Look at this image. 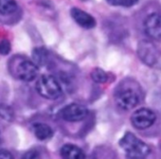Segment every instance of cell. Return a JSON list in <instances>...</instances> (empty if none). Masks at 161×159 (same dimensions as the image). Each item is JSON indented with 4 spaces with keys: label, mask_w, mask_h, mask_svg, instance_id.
I'll use <instances>...</instances> for the list:
<instances>
[{
    "label": "cell",
    "mask_w": 161,
    "mask_h": 159,
    "mask_svg": "<svg viewBox=\"0 0 161 159\" xmlns=\"http://www.w3.org/2000/svg\"><path fill=\"white\" fill-rule=\"evenodd\" d=\"M9 70L12 76L24 82H31L38 76V66L35 63L23 56H14L9 62Z\"/></svg>",
    "instance_id": "6da1fadb"
},
{
    "label": "cell",
    "mask_w": 161,
    "mask_h": 159,
    "mask_svg": "<svg viewBox=\"0 0 161 159\" xmlns=\"http://www.w3.org/2000/svg\"><path fill=\"white\" fill-rule=\"evenodd\" d=\"M119 145L130 157H145L150 152V148L148 145H146L132 133H126L120 139Z\"/></svg>",
    "instance_id": "7a4b0ae2"
},
{
    "label": "cell",
    "mask_w": 161,
    "mask_h": 159,
    "mask_svg": "<svg viewBox=\"0 0 161 159\" xmlns=\"http://www.w3.org/2000/svg\"><path fill=\"white\" fill-rule=\"evenodd\" d=\"M36 90L43 98L47 100H56L62 95L60 84L50 75H43L38 79Z\"/></svg>",
    "instance_id": "3957f363"
},
{
    "label": "cell",
    "mask_w": 161,
    "mask_h": 159,
    "mask_svg": "<svg viewBox=\"0 0 161 159\" xmlns=\"http://www.w3.org/2000/svg\"><path fill=\"white\" fill-rule=\"evenodd\" d=\"M137 55L147 65L153 67L161 62V50L151 41H140L137 46Z\"/></svg>",
    "instance_id": "277c9868"
},
{
    "label": "cell",
    "mask_w": 161,
    "mask_h": 159,
    "mask_svg": "<svg viewBox=\"0 0 161 159\" xmlns=\"http://www.w3.org/2000/svg\"><path fill=\"white\" fill-rule=\"evenodd\" d=\"M115 101L120 109L128 111L139 104L140 97L136 89L131 87H124L116 93Z\"/></svg>",
    "instance_id": "5b68a950"
},
{
    "label": "cell",
    "mask_w": 161,
    "mask_h": 159,
    "mask_svg": "<svg viewBox=\"0 0 161 159\" xmlns=\"http://www.w3.org/2000/svg\"><path fill=\"white\" fill-rule=\"evenodd\" d=\"M156 119L155 114L147 108L136 110L131 117V121L134 127L139 130H145L151 127Z\"/></svg>",
    "instance_id": "8992f818"
},
{
    "label": "cell",
    "mask_w": 161,
    "mask_h": 159,
    "mask_svg": "<svg viewBox=\"0 0 161 159\" xmlns=\"http://www.w3.org/2000/svg\"><path fill=\"white\" fill-rule=\"evenodd\" d=\"M88 115V110L84 105L71 103L66 105L61 111V117L69 122H77L85 119Z\"/></svg>",
    "instance_id": "52a82bcc"
},
{
    "label": "cell",
    "mask_w": 161,
    "mask_h": 159,
    "mask_svg": "<svg viewBox=\"0 0 161 159\" xmlns=\"http://www.w3.org/2000/svg\"><path fill=\"white\" fill-rule=\"evenodd\" d=\"M144 30L146 34L153 40H161V15L152 14L144 21Z\"/></svg>",
    "instance_id": "ba28073f"
},
{
    "label": "cell",
    "mask_w": 161,
    "mask_h": 159,
    "mask_svg": "<svg viewBox=\"0 0 161 159\" xmlns=\"http://www.w3.org/2000/svg\"><path fill=\"white\" fill-rule=\"evenodd\" d=\"M70 14L75 22L85 29H93L96 26V20L86 12L79 8H73L70 11Z\"/></svg>",
    "instance_id": "9c48e42d"
},
{
    "label": "cell",
    "mask_w": 161,
    "mask_h": 159,
    "mask_svg": "<svg viewBox=\"0 0 161 159\" xmlns=\"http://www.w3.org/2000/svg\"><path fill=\"white\" fill-rule=\"evenodd\" d=\"M60 153L62 157L66 159H83L86 157V153L83 150L73 144L64 145L60 151Z\"/></svg>",
    "instance_id": "30bf717a"
},
{
    "label": "cell",
    "mask_w": 161,
    "mask_h": 159,
    "mask_svg": "<svg viewBox=\"0 0 161 159\" xmlns=\"http://www.w3.org/2000/svg\"><path fill=\"white\" fill-rule=\"evenodd\" d=\"M33 132L35 136L39 139V140H47L49 139L52 134H53V131L52 129L45 124V123H37L33 126Z\"/></svg>",
    "instance_id": "8fae6325"
},
{
    "label": "cell",
    "mask_w": 161,
    "mask_h": 159,
    "mask_svg": "<svg viewBox=\"0 0 161 159\" xmlns=\"http://www.w3.org/2000/svg\"><path fill=\"white\" fill-rule=\"evenodd\" d=\"M17 10L15 0H0V14H13Z\"/></svg>",
    "instance_id": "7c38bea8"
},
{
    "label": "cell",
    "mask_w": 161,
    "mask_h": 159,
    "mask_svg": "<svg viewBox=\"0 0 161 159\" xmlns=\"http://www.w3.org/2000/svg\"><path fill=\"white\" fill-rule=\"evenodd\" d=\"M33 60L36 64L44 65L47 62V51L45 48H36L33 50Z\"/></svg>",
    "instance_id": "4fadbf2b"
},
{
    "label": "cell",
    "mask_w": 161,
    "mask_h": 159,
    "mask_svg": "<svg viewBox=\"0 0 161 159\" xmlns=\"http://www.w3.org/2000/svg\"><path fill=\"white\" fill-rule=\"evenodd\" d=\"M91 78L94 80L96 83L103 84V83L107 82L108 76H107V74L103 69H101V68H95L91 72Z\"/></svg>",
    "instance_id": "5bb4252c"
},
{
    "label": "cell",
    "mask_w": 161,
    "mask_h": 159,
    "mask_svg": "<svg viewBox=\"0 0 161 159\" xmlns=\"http://www.w3.org/2000/svg\"><path fill=\"white\" fill-rule=\"evenodd\" d=\"M0 117L7 121L14 119V111L11 107L5 104H0Z\"/></svg>",
    "instance_id": "9a60e30c"
},
{
    "label": "cell",
    "mask_w": 161,
    "mask_h": 159,
    "mask_svg": "<svg viewBox=\"0 0 161 159\" xmlns=\"http://www.w3.org/2000/svg\"><path fill=\"white\" fill-rule=\"evenodd\" d=\"M106 1L112 6L132 7L138 2V0H106Z\"/></svg>",
    "instance_id": "2e32d148"
},
{
    "label": "cell",
    "mask_w": 161,
    "mask_h": 159,
    "mask_svg": "<svg viewBox=\"0 0 161 159\" xmlns=\"http://www.w3.org/2000/svg\"><path fill=\"white\" fill-rule=\"evenodd\" d=\"M11 51V43L8 40H3L0 43V54L7 55Z\"/></svg>",
    "instance_id": "e0dca14e"
},
{
    "label": "cell",
    "mask_w": 161,
    "mask_h": 159,
    "mask_svg": "<svg viewBox=\"0 0 161 159\" xmlns=\"http://www.w3.org/2000/svg\"><path fill=\"white\" fill-rule=\"evenodd\" d=\"M0 158L2 159H6V158H14L13 154H11L8 151L5 150H0Z\"/></svg>",
    "instance_id": "ac0fdd59"
},
{
    "label": "cell",
    "mask_w": 161,
    "mask_h": 159,
    "mask_svg": "<svg viewBox=\"0 0 161 159\" xmlns=\"http://www.w3.org/2000/svg\"><path fill=\"white\" fill-rule=\"evenodd\" d=\"M39 155L37 154L36 151H31L29 152H27L25 155H24V158H35V157H38Z\"/></svg>",
    "instance_id": "d6986e66"
},
{
    "label": "cell",
    "mask_w": 161,
    "mask_h": 159,
    "mask_svg": "<svg viewBox=\"0 0 161 159\" xmlns=\"http://www.w3.org/2000/svg\"><path fill=\"white\" fill-rule=\"evenodd\" d=\"M0 140H1V136H0Z\"/></svg>",
    "instance_id": "ffe728a7"
}]
</instances>
